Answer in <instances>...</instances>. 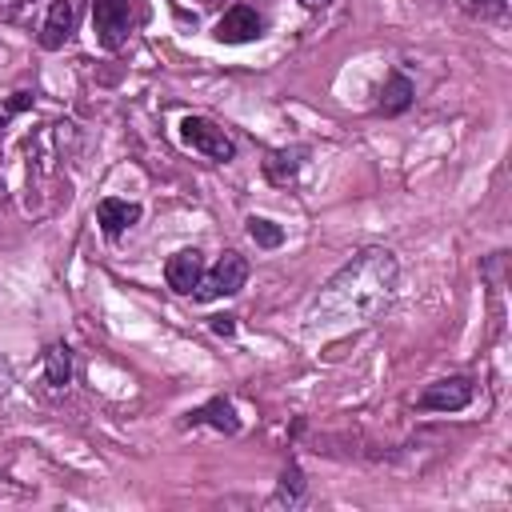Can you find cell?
Returning a JSON list of instances; mask_svg holds the SVG:
<instances>
[{
    "mask_svg": "<svg viewBox=\"0 0 512 512\" xmlns=\"http://www.w3.org/2000/svg\"><path fill=\"white\" fill-rule=\"evenodd\" d=\"M400 264L388 248H360L348 264H340L324 288L308 300L304 328L308 332H344L356 324H372L396 296Z\"/></svg>",
    "mask_w": 512,
    "mask_h": 512,
    "instance_id": "6da1fadb",
    "label": "cell"
},
{
    "mask_svg": "<svg viewBox=\"0 0 512 512\" xmlns=\"http://www.w3.org/2000/svg\"><path fill=\"white\" fill-rule=\"evenodd\" d=\"M140 12L132 0H92V28H96V40L100 48L108 52H120L136 28Z\"/></svg>",
    "mask_w": 512,
    "mask_h": 512,
    "instance_id": "7a4b0ae2",
    "label": "cell"
},
{
    "mask_svg": "<svg viewBox=\"0 0 512 512\" xmlns=\"http://www.w3.org/2000/svg\"><path fill=\"white\" fill-rule=\"evenodd\" d=\"M244 280H248V260H244L240 252H224L212 268H204V276L196 280V288H192L188 296L200 300V304H212V300H220V296L240 292Z\"/></svg>",
    "mask_w": 512,
    "mask_h": 512,
    "instance_id": "3957f363",
    "label": "cell"
},
{
    "mask_svg": "<svg viewBox=\"0 0 512 512\" xmlns=\"http://www.w3.org/2000/svg\"><path fill=\"white\" fill-rule=\"evenodd\" d=\"M180 140H184L192 152H200V156H208V160H216V164H228V160L236 156V140H232L216 120H208V116H184V120H180Z\"/></svg>",
    "mask_w": 512,
    "mask_h": 512,
    "instance_id": "277c9868",
    "label": "cell"
},
{
    "mask_svg": "<svg viewBox=\"0 0 512 512\" xmlns=\"http://www.w3.org/2000/svg\"><path fill=\"white\" fill-rule=\"evenodd\" d=\"M472 396H476V384L468 376H448V380H432L416 396V408L420 412H460L472 404Z\"/></svg>",
    "mask_w": 512,
    "mask_h": 512,
    "instance_id": "5b68a950",
    "label": "cell"
},
{
    "mask_svg": "<svg viewBox=\"0 0 512 512\" xmlns=\"http://www.w3.org/2000/svg\"><path fill=\"white\" fill-rule=\"evenodd\" d=\"M212 36H216L220 44H252V40L264 36V20H260L256 8H248V4H232V8L216 20Z\"/></svg>",
    "mask_w": 512,
    "mask_h": 512,
    "instance_id": "8992f818",
    "label": "cell"
},
{
    "mask_svg": "<svg viewBox=\"0 0 512 512\" xmlns=\"http://www.w3.org/2000/svg\"><path fill=\"white\" fill-rule=\"evenodd\" d=\"M72 32H76V0H52L48 16L40 24V48L56 52V48H64L72 40Z\"/></svg>",
    "mask_w": 512,
    "mask_h": 512,
    "instance_id": "52a82bcc",
    "label": "cell"
},
{
    "mask_svg": "<svg viewBox=\"0 0 512 512\" xmlns=\"http://www.w3.org/2000/svg\"><path fill=\"white\" fill-rule=\"evenodd\" d=\"M308 160V148L304 144H292V148H272L264 156V180L276 184V188H288L300 180V168Z\"/></svg>",
    "mask_w": 512,
    "mask_h": 512,
    "instance_id": "ba28073f",
    "label": "cell"
},
{
    "mask_svg": "<svg viewBox=\"0 0 512 512\" xmlns=\"http://www.w3.org/2000/svg\"><path fill=\"white\" fill-rule=\"evenodd\" d=\"M140 204L136 200H116V196H104L100 204H96V220H100V232L108 236V240H120L136 220H140Z\"/></svg>",
    "mask_w": 512,
    "mask_h": 512,
    "instance_id": "9c48e42d",
    "label": "cell"
},
{
    "mask_svg": "<svg viewBox=\"0 0 512 512\" xmlns=\"http://www.w3.org/2000/svg\"><path fill=\"white\" fill-rule=\"evenodd\" d=\"M200 276H204V256H200L196 248H180V252H172L168 264H164V280H168V288L180 292V296H188Z\"/></svg>",
    "mask_w": 512,
    "mask_h": 512,
    "instance_id": "30bf717a",
    "label": "cell"
},
{
    "mask_svg": "<svg viewBox=\"0 0 512 512\" xmlns=\"http://www.w3.org/2000/svg\"><path fill=\"white\" fill-rule=\"evenodd\" d=\"M196 424H208V428L228 432V436H236V432H240V416H236V404H232L228 396H212L208 404L192 408V412L184 416V428H196Z\"/></svg>",
    "mask_w": 512,
    "mask_h": 512,
    "instance_id": "8fae6325",
    "label": "cell"
},
{
    "mask_svg": "<svg viewBox=\"0 0 512 512\" xmlns=\"http://www.w3.org/2000/svg\"><path fill=\"white\" fill-rule=\"evenodd\" d=\"M412 96H416L412 80H408L404 72H388V80H384V88H380V100H376V108H380L384 116H400V112H408Z\"/></svg>",
    "mask_w": 512,
    "mask_h": 512,
    "instance_id": "7c38bea8",
    "label": "cell"
},
{
    "mask_svg": "<svg viewBox=\"0 0 512 512\" xmlns=\"http://www.w3.org/2000/svg\"><path fill=\"white\" fill-rule=\"evenodd\" d=\"M300 504H304V472H300V464H284L268 508H300Z\"/></svg>",
    "mask_w": 512,
    "mask_h": 512,
    "instance_id": "4fadbf2b",
    "label": "cell"
},
{
    "mask_svg": "<svg viewBox=\"0 0 512 512\" xmlns=\"http://www.w3.org/2000/svg\"><path fill=\"white\" fill-rule=\"evenodd\" d=\"M44 376H48L52 388H64L72 380V348L68 344L56 340V344L44 348Z\"/></svg>",
    "mask_w": 512,
    "mask_h": 512,
    "instance_id": "5bb4252c",
    "label": "cell"
},
{
    "mask_svg": "<svg viewBox=\"0 0 512 512\" xmlns=\"http://www.w3.org/2000/svg\"><path fill=\"white\" fill-rule=\"evenodd\" d=\"M248 236L256 240V248H280L284 244V228L272 224L268 216H248Z\"/></svg>",
    "mask_w": 512,
    "mask_h": 512,
    "instance_id": "9a60e30c",
    "label": "cell"
},
{
    "mask_svg": "<svg viewBox=\"0 0 512 512\" xmlns=\"http://www.w3.org/2000/svg\"><path fill=\"white\" fill-rule=\"evenodd\" d=\"M456 8L472 20H504V12H508L504 0H456Z\"/></svg>",
    "mask_w": 512,
    "mask_h": 512,
    "instance_id": "2e32d148",
    "label": "cell"
},
{
    "mask_svg": "<svg viewBox=\"0 0 512 512\" xmlns=\"http://www.w3.org/2000/svg\"><path fill=\"white\" fill-rule=\"evenodd\" d=\"M24 108H32V92H12V96L0 104V136H4L8 120H12L16 112H24Z\"/></svg>",
    "mask_w": 512,
    "mask_h": 512,
    "instance_id": "e0dca14e",
    "label": "cell"
},
{
    "mask_svg": "<svg viewBox=\"0 0 512 512\" xmlns=\"http://www.w3.org/2000/svg\"><path fill=\"white\" fill-rule=\"evenodd\" d=\"M216 336H232L236 332V316H212V324H208Z\"/></svg>",
    "mask_w": 512,
    "mask_h": 512,
    "instance_id": "ac0fdd59",
    "label": "cell"
},
{
    "mask_svg": "<svg viewBox=\"0 0 512 512\" xmlns=\"http://www.w3.org/2000/svg\"><path fill=\"white\" fill-rule=\"evenodd\" d=\"M12 392V364L0 356V396H8Z\"/></svg>",
    "mask_w": 512,
    "mask_h": 512,
    "instance_id": "d6986e66",
    "label": "cell"
},
{
    "mask_svg": "<svg viewBox=\"0 0 512 512\" xmlns=\"http://www.w3.org/2000/svg\"><path fill=\"white\" fill-rule=\"evenodd\" d=\"M300 4H304V8H324L328 0H300Z\"/></svg>",
    "mask_w": 512,
    "mask_h": 512,
    "instance_id": "ffe728a7",
    "label": "cell"
},
{
    "mask_svg": "<svg viewBox=\"0 0 512 512\" xmlns=\"http://www.w3.org/2000/svg\"><path fill=\"white\" fill-rule=\"evenodd\" d=\"M204 4H208V0H204Z\"/></svg>",
    "mask_w": 512,
    "mask_h": 512,
    "instance_id": "44dd1931",
    "label": "cell"
}]
</instances>
